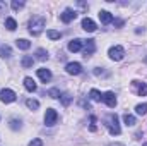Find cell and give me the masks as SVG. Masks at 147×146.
Instances as JSON below:
<instances>
[{"mask_svg": "<svg viewBox=\"0 0 147 146\" xmlns=\"http://www.w3.org/2000/svg\"><path fill=\"white\" fill-rule=\"evenodd\" d=\"M105 126L108 127V132H110L111 136H118L121 132V127L118 124V115L116 113H108L105 117Z\"/></svg>", "mask_w": 147, "mask_h": 146, "instance_id": "obj_1", "label": "cell"}, {"mask_svg": "<svg viewBox=\"0 0 147 146\" xmlns=\"http://www.w3.org/2000/svg\"><path fill=\"white\" fill-rule=\"evenodd\" d=\"M45 26H46V19L43 16H34L29 21V33L33 36H38V35H41V31L45 29Z\"/></svg>", "mask_w": 147, "mask_h": 146, "instance_id": "obj_2", "label": "cell"}, {"mask_svg": "<svg viewBox=\"0 0 147 146\" xmlns=\"http://www.w3.org/2000/svg\"><path fill=\"white\" fill-rule=\"evenodd\" d=\"M108 55H110L111 60L118 62V60H121V59L125 57V48L120 46V45H115V46H111L110 50H108Z\"/></svg>", "mask_w": 147, "mask_h": 146, "instance_id": "obj_3", "label": "cell"}, {"mask_svg": "<svg viewBox=\"0 0 147 146\" xmlns=\"http://www.w3.org/2000/svg\"><path fill=\"white\" fill-rule=\"evenodd\" d=\"M57 122H58V113H57V110L48 108L46 113H45V124H46L48 127H51V126H55Z\"/></svg>", "mask_w": 147, "mask_h": 146, "instance_id": "obj_4", "label": "cell"}, {"mask_svg": "<svg viewBox=\"0 0 147 146\" xmlns=\"http://www.w3.org/2000/svg\"><path fill=\"white\" fill-rule=\"evenodd\" d=\"M16 98H17V95L12 89H9V88H5V89L0 91V100L3 103H12V102H16Z\"/></svg>", "mask_w": 147, "mask_h": 146, "instance_id": "obj_5", "label": "cell"}, {"mask_svg": "<svg viewBox=\"0 0 147 146\" xmlns=\"http://www.w3.org/2000/svg\"><path fill=\"white\" fill-rule=\"evenodd\" d=\"M75 17H77V12H75L74 9H65V10L60 14V19H62V23H65V24L72 23Z\"/></svg>", "mask_w": 147, "mask_h": 146, "instance_id": "obj_6", "label": "cell"}, {"mask_svg": "<svg viewBox=\"0 0 147 146\" xmlns=\"http://www.w3.org/2000/svg\"><path fill=\"white\" fill-rule=\"evenodd\" d=\"M65 71L70 74V76H79V74L82 72V65L79 62H69L65 65Z\"/></svg>", "mask_w": 147, "mask_h": 146, "instance_id": "obj_7", "label": "cell"}, {"mask_svg": "<svg viewBox=\"0 0 147 146\" xmlns=\"http://www.w3.org/2000/svg\"><path fill=\"white\" fill-rule=\"evenodd\" d=\"M103 102H105L110 108H115V107H116V95H115L113 91H106V93H103Z\"/></svg>", "mask_w": 147, "mask_h": 146, "instance_id": "obj_8", "label": "cell"}, {"mask_svg": "<svg viewBox=\"0 0 147 146\" xmlns=\"http://www.w3.org/2000/svg\"><path fill=\"white\" fill-rule=\"evenodd\" d=\"M94 50H96L94 40H84V57H86V59L91 57V55L94 53Z\"/></svg>", "mask_w": 147, "mask_h": 146, "instance_id": "obj_9", "label": "cell"}, {"mask_svg": "<svg viewBox=\"0 0 147 146\" xmlns=\"http://www.w3.org/2000/svg\"><path fill=\"white\" fill-rule=\"evenodd\" d=\"M82 29L87 33H92V31H96V23L91 17H84L82 19Z\"/></svg>", "mask_w": 147, "mask_h": 146, "instance_id": "obj_10", "label": "cell"}, {"mask_svg": "<svg viewBox=\"0 0 147 146\" xmlns=\"http://www.w3.org/2000/svg\"><path fill=\"white\" fill-rule=\"evenodd\" d=\"M84 46V40H80V38H75V40H72L70 43H69V52H79L80 48Z\"/></svg>", "mask_w": 147, "mask_h": 146, "instance_id": "obj_11", "label": "cell"}, {"mask_svg": "<svg viewBox=\"0 0 147 146\" xmlns=\"http://www.w3.org/2000/svg\"><path fill=\"white\" fill-rule=\"evenodd\" d=\"M38 77H39L43 83H48V81L51 79V71H50V69L41 67V69H38Z\"/></svg>", "mask_w": 147, "mask_h": 146, "instance_id": "obj_12", "label": "cell"}, {"mask_svg": "<svg viewBox=\"0 0 147 146\" xmlns=\"http://www.w3.org/2000/svg\"><path fill=\"white\" fill-rule=\"evenodd\" d=\"M99 21L103 24H110V23H113V14L108 10H99Z\"/></svg>", "mask_w": 147, "mask_h": 146, "instance_id": "obj_13", "label": "cell"}, {"mask_svg": "<svg viewBox=\"0 0 147 146\" xmlns=\"http://www.w3.org/2000/svg\"><path fill=\"white\" fill-rule=\"evenodd\" d=\"M134 86H137V95L139 96H146L147 95V84L146 83H140V81H132Z\"/></svg>", "mask_w": 147, "mask_h": 146, "instance_id": "obj_14", "label": "cell"}, {"mask_svg": "<svg viewBox=\"0 0 147 146\" xmlns=\"http://www.w3.org/2000/svg\"><path fill=\"white\" fill-rule=\"evenodd\" d=\"M24 88L29 91V93H34L36 91V83H34V79L33 77H24Z\"/></svg>", "mask_w": 147, "mask_h": 146, "instance_id": "obj_15", "label": "cell"}, {"mask_svg": "<svg viewBox=\"0 0 147 146\" xmlns=\"http://www.w3.org/2000/svg\"><path fill=\"white\" fill-rule=\"evenodd\" d=\"M12 57V48L9 45H2L0 46V59H10Z\"/></svg>", "mask_w": 147, "mask_h": 146, "instance_id": "obj_16", "label": "cell"}, {"mask_svg": "<svg viewBox=\"0 0 147 146\" xmlns=\"http://www.w3.org/2000/svg\"><path fill=\"white\" fill-rule=\"evenodd\" d=\"M16 45H17V48H21V50H29V48H31V41H28L26 38L16 40Z\"/></svg>", "mask_w": 147, "mask_h": 146, "instance_id": "obj_17", "label": "cell"}, {"mask_svg": "<svg viewBox=\"0 0 147 146\" xmlns=\"http://www.w3.org/2000/svg\"><path fill=\"white\" fill-rule=\"evenodd\" d=\"M5 28H7L9 31H16V29H17L16 19H14V17H7V19H5Z\"/></svg>", "mask_w": 147, "mask_h": 146, "instance_id": "obj_18", "label": "cell"}, {"mask_svg": "<svg viewBox=\"0 0 147 146\" xmlns=\"http://www.w3.org/2000/svg\"><path fill=\"white\" fill-rule=\"evenodd\" d=\"M33 62H34V59H33L31 55H24V57H22V60H21V64H22V67H24V69L33 67Z\"/></svg>", "mask_w": 147, "mask_h": 146, "instance_id": "obj_19", "label": "cell"}, {"mask_svg": "<svg viewBox=\"0 0 147 146\" xmlns=\"http://www.w3.org/2000/svg\"><path fill=\"white\" fill-rule=\"evenodd\" d=\"M123 122H125L128 127H134V126L137 124V120H135V117H134L132 113H125V115H123Z\"/></svg>", "mask_w": 147, "mask_h": 146, "instance_id": "obj_20", "label": "cell"}, {"mask_svg": "<svg viewBox=\"0 0 147 146\" xmlns=\"http://www.w3.org/2000/svg\"><path fill=\"white\" fill-rule=\"evenodd\" d=\"M9 127H10L12 131H19V129L22 127L21 119H10V120H9Z\"/></svg>", "mask_w": 147, "mask_h": 146, "instance_id": "obj_21", "label": "cell"}, {"mask_svg": "<svg viewBox=\"0 0 147 146\" xmlns=\"http://www.w3.org/2000/svg\"><path fill=\"white\" fill-rule=\"evenodd\" d=\"M48 52L45 50V48H38L36 50V59L38 60H41V62H45V60H48Z\"/></svg>", "mask_w": 147, "mask_h": 146, "instance_id": "obj_22", "label": "cell"}, {"mask_svg": "<svg viewBox=\"0 0 147 146\" xmlns=\"http://www.w3.org/2000/svg\"><path fill=\"white\" fill-rule=\"evenodd\" d=\"M89 98H91L92 102H103V95H101L98 89H91V91H89Z\"/></svg>", "mask_w": 147, "mask_h": 146, "instance_id": "obj_23", "label": "cell"}, {"mask_svg": "<svg viewBox=\"0 0 147 146\" xmlns=\"http://www.w3.org/2000/svg\"><path fill=\"white\" fill-rule=\"evenodd\" d=\"M26 107L29 110H38L39 108V102L38 100H33V98H28L26 100Z\"/></svg>", "mask_w": 147, "mask_h": 146, "instance_id": "obj_24", "label": "cell"}, {"mask_svg": "<svg viewBox=\"0 0 147 146\" xmlns=\"http://www.w3.org/2000/svg\"><path fill=\"white\" fill-rule=\"evenodd\" d=\"M60 100H62V105H63V107H69V105L72 103V96H70V93H63V95L60 96Z\"/></svg>", "mask_w": 147, "mask_h": 146, "instance_id": "obj_25", "label": "cell"}, {"mask_svg": "<svg viewBox=\"0 0 147 146\" xmlns=\"http://www.w3.org/2000/svg\"><path fill=\"white\" fill-rule=\"evenodd\" d=\"M135 113L137 115H146L147 113V103H139L135 107Z\"/></svg>", "mask_w": 147, "mask_h": 146, "instance_id": "obj_26", "label": "cell"}, {"mask_svg": "<svg viewBox=\"0 0 147 146\" xmlns=\"http://www.w3.org/2000/svg\"><path fill=\"white\" fill-rule=\"evenodd\" d=\"M46 35H48L50 40H60V36H62V35H60V31H55V29H50Z\"/></svg>", "mask_w": 147, "mask_h": 146, "instance_id": "obj_27", "label": "cell"}, {"mask_svg": "<svg viewBox=\"0 0 147 146\" xmlns=\"http://www.w3.org/2000/svg\"><path fill=\"white\" fill-rule=\"evenodd\" d=\"M94 74H96L98 77H108V76H110V72H106V71L101 69V67H96V69H94Z\"/></svg>", "mask_w": 147, "mask_h": 146, "instance_id": "obj_28", "label": "cell"}, {"mask_svg": "<svg viewBox=\"0 0 147 146\" xmlns=\"http://www.w3.org/2000/svg\"><path fill=\"white\" fill-rule=\"evenodd\" d=\"M10 5H12V9H14V10H19V9H22V7H24V2H22V0H12V3H10Z\"/></svg>", "mask_w": 147, "mask_h": 146, "instance_id": "obj_29", "label": "cell"}, {"mask_svg": "<svg viewBox=\"0 0 147 146\" xmlns=\"http://www.w3.org/2000/svg\"><path fill=\"white\" fill-rule=\"evenodd\" d=\"M48 96H51V98L57 100V98H60L62 95H60V91H58L57 88H51V89H48Z\"/></svg>", "mask_w": 147, "mask_h": 146, "instance_id": "obj_30", "label": "cell"}, {"mask_svg": "<svg viewBox=\"0 0 147 146\" xmlns=\"http://www.w3.org/2000/svg\"><path fill=\"white\" fill-rule=\"evenodd\" d=\"M96 129H98V127H96V117L91 115V126H89V131H91V132H96Z\"/></svg>", "mask_w": 147, "mask_h": 146, "instance_id": "obj_31", "label": "cell"}, {"mask_svg": "<svg viewBox=\"0 0 147 146\" xmlns=\"http://www.w3.org/2000/svg\"><path fill=\"white\" fill-rule=\"evenodd\" d=\"M28 146H43V141H41L39 138H36V139H33V141H31Z\"/></svg>", "mask_w": 147, "mask_h": 146, "instance_id": "obj_32", "label": "cell"}, {"mask_svg": "<svg viewBox=\"0 0 147 146\" xmlns=\"http://www.w3.org/2000/svg\"><path fill=\"white\" fill-rule=\"evenodd\" d=\"M5 12H7V5H5V2L0 0V14H5Z\"/></svg>", "mask_w": 147, "mask_h": 146, "instance_id": "obj_33", "label": "cell"}, {"mask_svg": "<svg viewBox=\"0 0 147 146\" xmlns=\"http://www.w3.org/2000/svg\"><path fill=\"white\" fill-rule=\"evenodd\" d=\"M108 146H125L123 143H111V145H108Z\"/></svg>", "mask_w": 147, "mask_h": 146, "instance_id": "obj_34", "label": "cell"}, {"mask_svg": "<svg viewBox=\"0 0 147 146\" xmlns=\"http://www.w3.org/2000/svg\"><path fill=\"white\" fill-rule=\"evenodd\" d=\"M115 24H116V26H121V24H123V21H121V19H118V21H115Z\"/></svg>", "mask_w": 147, "mask_h": 146, "instance_id": "obj_35", "label": "cell"}, {"mask_svg": "<svg viewBox=\"0 0 147 146\" xmlns=\"http://www.w3.org/2000/svg\"><path fill=\"white\" fill-rule=\"evenodd\" d=\"M144 146H147V143H144Z\"/></svg>", "mask_w": 147, "mask_h": 146, "instance_id": "obj_36", "label": "cell"}, {"mask_svg": "<svg viewBox=\"0 0 147 146\" xmlns=\"http://www.w3.org/2000/svg\"><path fill=\"white\" fill-rule=\"evenodd\" d=\"M146 60H147V59H146Z\"/></svg>", "mask_w": 147, "mask_h": 146, "instance_id": "obj_37", "label": "cell"}]
</instances>
